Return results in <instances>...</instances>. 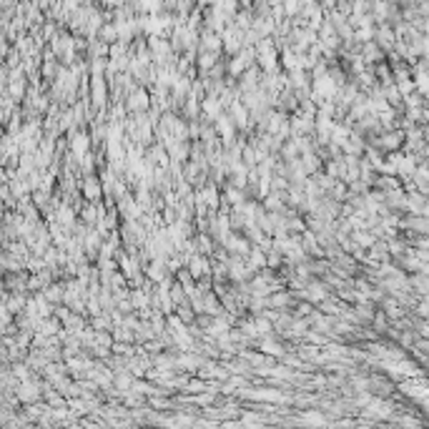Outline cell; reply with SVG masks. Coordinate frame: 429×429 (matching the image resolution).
<instances>
[{"instance_id": "9", "label": "cell", "mask_w": 429, "mask_h": 429, "mask_svg": "<svg viewBox=\"0 0 429 429\" xmlns=\"http://www.w3.org/2000/svg\"><path fill=\"white\" fill-rule=\"evenodd\" d=\"M216 128H218V133H221L226 141H231V136H233V123H231V118H221Z\"/></svg>"}, {"instance_id": "8", "label": "cell", "mask_w": 429, "mask_h": 429, "mask_svg": "<svg viewBox=\"0 0 429 429\" xmlns=\"http://www.w3.org/2000/svg\"><path fill=\"white\" fill-rule=\"evenodd\" d=\"M88 143H90V141H88V136H85V133H83V136H80V133H75V136H73V153L80 158V156L88 151Z\"/></svg>"}, {"instance_id": "4", "label": "cell", "mask_w": 429, "mask_h": 429, "mask_svg": "<svg viewBox=\"0 0 429 429\" xmlns=\"http://www.w3.org/2000/svg\"><path fill=\"white\" fill-rule=\"evenodd\" d=\"M40 392H43V389H35V384H28V382H25V384L18 387L15 394H18V402H33V399L40 397Z\"/></svg>"}, {"instance_id": "7", "label": "cell", "mask_w": 429, "mask_h": 429, "mask_svg": "<svg viewBox=\"0 0 429 429\" xmlns=\"http://www.w3.org/2000/svg\"><path fill=\"white\" fill-rule=\"evenodd\" d=\"M83 194H85V199H90V201H96V199L101 196V186H98V178H96V176H88Z\"/></svg>"}, {"instance_id": "2", "label": "cell", "mask_w": 429, "mask_h": 429, "mask_svg": "<svg viewBox=\"0 0 429 429\" xmlns=\"http://www.w3.org/2000/svg\"><path fill=\"white\" fill-rule=\"evenodd\" d=\"M223 244H226V249H228L233 256H246V254L251 251V249H249V241H246V239H239L236 233H233V236H226Z\"/></svg>"}, {"instance_id": "3", "label": "cell", "mask_w": 429, "mask_h": 429, "mask_svg": "<svg viewBox=\"0 0 429 429\" xmlns=\"http://www.w3.org/2000/svg\"><path fill=\"white\" fill-rule=\"evenodd\" d=\"M128 108L133 111V113H141L148 108V93L146 90H131V98H128Z\"/></svg>"}, {"instance_id": "11", "label": "cell", "mask_w": 429, "mask_h": 429, "mask_svg": "<svg viewBox=\"0 0 429 429\" xmlns=\"http://www.w3.org/2000/svg\"><path fill=\"white\" fill-rule=\"evenodd\" d=\"M148 276H151L156 284H161V279H163V259H161V261H156V264H151Z\"/></svg>"}, {"instance_id": "5", "label": "cell", "mask_w": 429, "mask_h": 429, "mask_svg": "<svg viewBox=\"0 0 429 429\" xmlns=\"http://www.w3.org/2000/svg\"><path fill=\"white\" fill-rule=\"evenodd\" d=\"M266 251L259 246V249H251V259H249V266H251V271H256V269H266V256H264Z\"/></svg>"}, {"instance_id": "16", "label": "cell", "mask_w": 429, "mask_h": 429, "mask_svg": "<svg viewBox=\"0 0 429 429\" xmlns=\"http://www.w3.org/2000/svg\"><path fill=\"white\" fill-rule=\"evenodd\" d=\"M93 326H96L98 331H106V329H111V324H108V319H93Z\"/></svg>"}, {"instance_id": "1", "label": "cell", "mask_w": 429, "mask_h": 429, "mask_svg": "<svg viewBox=\"0 0 429 429\" xmlns=\"http://www.w3.org/2000/svg\"><path fill=\"white\" fill-rule=\"evenodd\" d=\"M188 271H191V276L194 279H201V276H209L211 274V261L206 259V254H196V256H191V261H188Z\"/></svg>"}, {"instance_id": "6", "label": "cell", "mask_w": 429, "mask_h": 429, "mask_svg": "<svg viewBox=\"0 0 429 429\" xmlns=\"http://www.w3.org/2000/svg\"><path fill=\"white\" fill-rule=\"evenodd\" d=\"M301 294H304V296H306L309 301H319V304H321V299L326 296V291H324V284H311L309 289H304Z\"/></svg>"}, {"instance_id": "14", "label": "cell", "mask_w": 429, "mask_h": 429, "mask_svg": "<svg viewBox=\"0 0 429 429\" xmlns=\"http://www.w3.org/2000/svg\"><path fill=\"white\" fill-rule=\"evenodd\" d=\"M261 352H266V354H284V349L279 344H274V342H261Z\"/></svg>"}, {"instance_id": "15", "label": "cell", "mask_w": 429, "mask_h": 429, "mask_svg": "<svg viewBox=\"0 0 429 429\" xmlns=\"http://www.w3.org/2000/svg\"><path fill=\"white\" fill-rule=\"evenodd\" d=\"M233 121H236L239 126L246 121V111H244V106H233Z\"/></svg>"}, {"instance_id": "19", "label": "cell", "mask_w": 429, "mask_h": 429, "mask_svg": "<svg viewBox=\"0 0 429 429\" xmlns=\"http://www.w3.org/2000/svg\"><path fill=\"white\" fill-rule=\"evenodd\" d=\"M309 311H311V306H309V304H301V306H299V314H304V316H306Z\"/></svg>"}, {"instance_id": "12", "label": "cell", "mask_w": 429, "mask_h": 429, "mask_svg": "<svg viewBox=\"0 0 429 429\" xmlns=\"http://www.w3.org/2000/svg\"><path fill=\"white\" fill-rule=\"evenodd\" d=\"M196 246H199V251H201V254H206V256H209V254H211V246H214V244H211V239H209V236L204 233V236H199V239H196Z\"/></svg>"}, {"instance_id": "18", "label": "cell", "mask_w": 429, "mask_h": 429, "mask_svg": "<svg viewBox=\"0 0 429 429\" xmlns=\"http://www.w3.org/2000/svg\"><path fill=\"white\" fill-rule=\"evenodd\" d=\"M321 306V311H326V314H337L339 311V306H334V304H319Z\"/></svg>"}, {"instance_id": "17", "label": "cell", "mask_w": 429, "mask_h": 429, "mask_svg": "<svg viewBox=\"0 0 429 429\" xmlns=\"http://www.w3.org/2000/svg\"><path fill=\"white\" fill-rule=\"evenodd\" d=\"M344 194H347V191H344V183H339V186H334V191H331V196H334V199H342Z\"/></svg>"}, {"instance_id": "13", "label": "cell", "mask_w": 429, "mask_h": 429, "mask_svg": "<svg viewBox=\"0 0 429 429\" xmlns=\"http://www.w3.org/2000/svg\"><path fill=\"white\" fill-rule=\"evenodd\" d=\"M226 199H228L231 204H236V206H239V204L244 201V194H239V188H236V186H228V188H226Z\"/></svg>"}, {"instance_id": "10", "label": "cell", "mask_w": 429, "mask_h": 429, "mask_svg": "<svg viewBox=\"0 0 429 429\" xmlns=\"http://www.w3.org/2000/svg\"><path fill=\"white\" fill-rule=\"evenodd\" d=\"M63 296H66V294H63V284H53L45 289V299H48V301H61Z\"/></svg>"}]
</instances>
